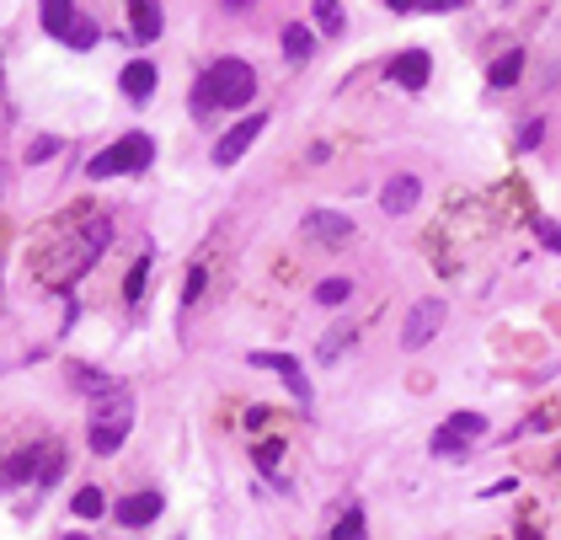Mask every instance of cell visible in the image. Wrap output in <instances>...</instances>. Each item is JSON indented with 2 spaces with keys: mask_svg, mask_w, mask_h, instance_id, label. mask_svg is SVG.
I'll list each match as a JSON object with an SVG mask.
<instances>
[{
  "mask_svg": "<svg viewBox=\"0 0 561 540\" xmlns=\"http://www.w3.org/2000/svg\"><path fill=\"white\" fill-rule=\"evenodd\" d=\"M348 295H353V279H321L316 284V305H326V311L348 305Z\"/></svg>",
  "mask_w": 561,
  "mask_h": 540,
  "instance_id": "22",
  "label": "cell"
},
{
  "mask_svg": "<svg viewBox=\"0 0 561 540\" xmlns=\"http://www.w3.org/2000/svg\"><path fill=\"white\" fill-rule=\"evenodd\" d=\"M150 161H155V140H150V134H123V140H113L107 150H97V156L86 161V177L91 182L129 177V172H145Z\"/></svg>",
  "mask_w": 561,
  "mask_h": 540,
  "instance_id": "4",
  "label": "cell"
},
{
  "mask_svg": "<svg viewBox=\"0 0 561 540\" xmlns=\"http://www.w3.org/2000/svg\"><path fill=\"white\" fill-rule=\"evenodd\" d=\"M481 439H487V418L481 412H449L439 423V434H433V455H465Z\"/></svg>",
  "mask_w": 561,
  "mask_h": 540,
  "instance_id": "5",
  "label": "cell"
},
{
  "mask_svg": "<svg viewBox=\"0 0 561 540\" xmlns=\"http://www.w3.org/2000/svg\"><path fill=\"white\" fill-rule=\"evenodd\" d=\"M556 466H561V460H556Z\"/></svg>",
  "mask_w": 561,
  "mask_h": 540,
  "instance_id": "35",
  "label": "cell"
},
{
  "mask_svg": "<svg viewBox=\"0 0 561 540\" xmlns=\"http://www.w3.org/2000/svg\"><path fill=\"white\" fill-rule=\"evenodd\" d=\"M310 11H316V27H321L326 38H337L342 27H348V11H342V0H316Z\"/></svg>",
  "mask_w": 561,
  "mask_h": 540,
  "instance_id": "19",
  "label": "cell"
},
{
  "mask_svg": "<svg viewBox=\"0 0 561 540\" xmlns=\"http://www.w3.org/2000/svg\"><path fill=\"white\" fill-rule=\"evenodd\" d=\"M59 540H86V535H59Z\"/></svg>",
  "mask_w": 561,
  "mask_h": 540,
  "instance_id": "34",
  "label": "cell"
},
{
  "mask_svg": "<svg viewBox=\"0 0 561 540\" xmlns=\"http://www.w3.org/2000/svg\"><path fill=\"white\" fill-rule=\"evenodd\" d=\"M161 27H166L161 0H129V33L139 43H155V38H161Z\"/></svg>",
  "mask_w": 561,
  "mask_h": 540,
  "instance_id": "11",
  "label": "cell"
},
{
  "mask_svg": "<svg viewBox=\"0 0 561 540\" xmlns=\"http://www.w3.org/2000/svg\"><path fill=\"white\" fill-rule=\"evenodd\" d=\"M113 241V220L107 214H86L81 225L70 230V236H59L49 246V262H43V279H49L54 289H70L81 273L91 268V262L102 257V246Z\"/></svg>",
  "mask_w": 561,
  "mask_h": 540,
  "instance_id": "1",
  "label": "cell"
},
{
  "mask_svg": "<svg viewBox=\"0 0 561 540\" xmlns=\"http://www.w3.org/2000/svg\"><path fill=\"white\" fill-rule=\"evenodd\" d=\"M284 54L294 59V65H305V59L316 54V33H310V27H300V22H289V27H284Z\"/></svg>",
  "mask_w": 561,
  "mask_h": 540,
  "instance_id": "17",
  "label": "cell"
},
{
  "mask_svg": "<svg viewBox=\"0 0 561 540\" xmlns=\"http://www.w3.org/2000/svg\"><path fill=\"white\" fill-rule=\"evenodd\" d=\"M519 75H524V49H508V54L492 65L487 86H492V91H513V86H519Z\"/></svg>",
  "mask_w": 561,
  "mask_h": 540,
  "instance_id": "16",
  "label": "cell"
},
{
  "mask_svg": "<svg viewBox=\"0 0 561 540\" xmlns=\"http://www.w3.org/2000/svg\"><path fill=\"white\" fill-rule=\"evenodd\" d=\"M252 364H257V369H273V375H284V380H289V391L300 396V401H310V385H305L300 359H289V353H252Z\"/></svg>",
  "mask_w": 561,
  "mask_h": 540,
  "instance_id": "12",
  "label": "cell"
},
{
  "mask_svg": "<svg viewBox=\"0 0 561 540\" xmlns=\"http://www.w3.org/2000/svg\"><path fill=\"white\" fill-rule=\"evenodd\" d=\"M145 279H150V257H139L129 268V300L139 305V295H145Z\"/></svg>",
  "mask_w": 561,
  "mask_h": 540,
  "instance_id": "25",
  "label": "cell"
},
{
  "mask_svg": "<svg viewBox=\"0 0 561 540\" xmlns=\"http://www.w3.org/2000/svg\"><path fill=\"white\" fill-rule=\"evenodd\" d=\"M70 514H75V519H102V514H107L102 487H81V492H75V498H70Z\"/></svg>",
  "mask_w": 561,
  "mask_h": 540,
  "instance_id": "20",
  "label": "cell"
},
{
  "mask_svg": "<svg viewBox=\"0 0 561 540\" xmlns=\"http://www.w3.org/2000/svg\"><path fill=\"white\" fill-rule=\"evenodd\" d=\"M257 97V70L246 59H214L193 86V113H214V107H246Z\"/></svg>",
  "mask_w": 561,
  "mask_h": 540,
  "instance_id": "2",
  "label": "cell"
},
{
  "mask_svg": "<svg viewBox=\"0 0 561 540\" xmlns=\"http://www.w3.org/2000/svg\"><path fill=\"white\" fill-rule=\"evenodd\" d=\"M129 428H134V396L123 391V385H113V391H102L97 407H91L86 439H91V450H97V455H113V450H123Z\"/></svg>",
  "mask_w": 561,
  "mask_h": 540,
  "instance_id": "3",
  "label": "cell"
},
{
  "mask_svg": "<svg viewBox=\"0 0 561 540\" xmlns=\"http://www.w3.org/2000/svg\"><path fill=\"white\" fill-rule=\"evenodd\" d=\"M305 236L326 241V246H342V241H353V220H348V214H337V209H310L305 214Z\"/></svg>",
  "mask_w": 561,
  "mask_h": 540,
  "instance_id": "9",
  "label": "cell"
},
{
  "mask_svg": "<svg viewBox=\"0 0 561 540\" xmlns=\"http://www.w3.org/2000/svg\"><path fill=\"white\" fill-rule=\"evenodd\" d=\"M246 6H252V0H225V11H246Z\"/></svg>",
  "mask_w": 561,
  "mask_h": 540,
  "instance_id": "33",
  "label": "cell"
},
{
  "mask_svg": "<svg viewBox=\"0 0 561 540\" xmlns=\"http://www.w3.org/2000/svg\"><path fill=\"white\" fill-rule=\"evenodd\" d=\"M38 460H43V450H17V455L6 460V471H0V487H22L27 476H33Z\"/></svg>",
  "mask_w": 561,
  "mask_h": 540,
  "instance_id": "18",
  "label": "cell"
},
{
  "mask_svg": "<svg viewBox=\"0 0 561 540\" xmlns=\"http://www.w3.org/2000/svg\"><path fill=\"white\" fill-rule=\"evenodd\" d=\"M348 343H353V327H332V332H326V337H321L316 359H321V364H337V359H342V353H348Z\"/></svg>",
  "mask_w": 561,
  "mask_h": 540,
  "instance_id": "21",
  "label": "cell"
},
{
  "mask_svg": "<svg viewBox=\"0 0 561 540\" xmlns=\"http://www.w3.org/2000/svg\"><path fill=\"white\" fill-rule=\"evenodd\" d=\"M123 97H129V102H139V107H145L150 97H155V65H150V59H134V65H123Z\"/></svg>",
  "mask_w": 561,
  "mask_h": 540,
  "instance_id": "14",
  "label": "cell"
},
{
  "mask_svg": "<svg viewBox=\"0 0 561 540\" xmlns=\"http://www.w3.org/2000/svg\"><path fill=\"white\" fill-rule=\"evenodd\" d=\"M38 17H43V33H54L59 43H65V38H70V27L81 22V17H75V0H43Z\"/></svg>",
  "mask_w": 561,
  "mask_h": 540,
  "instance_id": "15",
  "label": "cell"
},
{
  "mask_svg": "<svg viewBox=\"0 0 561 540\" xmlns=\"http://www.w3.org/2000/svg\"><path fill=\"white\" fill-rule=\"evenodd\" d=\"M198 289H204V268H193V279H187V295H182V305H198Z\"/></svg>",
  "mask_w": 561,
  "mask_h": 540,
  "instance_id": "29",
  "label": "cell"
},
{
  "mask_svg": "<svg viewBox=\"0 0 561 540\" xmlns=\"http://www.w3.org/2000/svg\"><path fill=\"white\" fill-rule=\"evenodd\" d=\"M262 129H268V113H252V118H241L236 129H230L225 140L214 145V166H236V161L246 156V150L257 145V134H262Z\"/></svg>",
  "mask_w": 561,
  "mask_h": 540,
  "instance_id": "8",
  "label": "cell"
},
{
  "mask_svg": "<svg viewBox=\"0 0 561 540\" xmlns=\"http://www.w3.org/2000/svg\"><path fill=\"white\" fill-rule=\"evenodd\" d=\"M332 540H364V508H348V514H342V524L332 530Z\"/></svg>",
  "mask_w": 561,
  "mask_h": 540,
  "instance_id": "24",
  "label": "cell"
},
{
  "mask_svg": "<svg viewBox=\"0 0 561 540\" xmlns=\"http://www.w3.org/2000/svg\"><path fill=\"white\" fill-rule=\"evenodd\" d=\"M155 514H161V492H134V498L118 503V524H129V530L155 524Z\"/></svg>",
  "mask_w": 561,
  "mask_h": 540,
  "instance_id": "13",
  "label": "cell"
},
{
  "mask_svg": "<svg viewBox=\"0 0 561 540\" xmlns=\"http://www.w3.org/2000/svg\"><path fill=\"white\" fill-rule=\"evenodd\" d=\"M417 6H423V11H460L465 0H417Z\"/></svg>",
  "mask_w": 561,
  "mask_h": 540,
  "instance_id": "30",
  "label": "cell"
},
{
  "mask_svg": "<svg viewBox=\"0 0 561 540\" xmlns=\"http://www.w3.org/2000/svg\"><path fill=\"white\" fill-rule=\"evenodd\" d=\"M65 43H70V49H97V43H102V27L91 22V17H81V22L70 27V38H65Z\"/></svg>",
  "mask_w": 561,
  "mask_h": 540,
  "instance_id": "23",
  "label": "cell"
},
{
  "mask_svg": "<svg viewBox=\"0 0 561 540\" xmlns=\"http://www.w3.org/2000/svg\"><path fill=\"white\" fill-rule=\"evenodd\" d=\"M428 75H433V59L428 49H401L391 65H385V81L401 86V91H423L428 86Z\"/></svg>",
  "mask_w": 561,
  "mask_h": 540,
  "instance_id": "7",
  "label": "cell"
},
{
  "mask_svg": "<svg viewBox=\"0 0 561 540\" xmlns=\"http://www.w3.org/2000/svg\"><path fill=\"white\" fill-rule=\"evenodd\" d=\"M535 236L551 246V252H561V225H556V220H545V214H540V220H535Z\"/></svg>",
  "mask_w": 561,
  "mask_h": 540,
  "instance_id": "28",
  "label": "cell"
},
{
  "mask_svg": "<svg viewBox=\"0 0 561 540\" xmlns=\"http://www.w3.org/2000/svg\"><path fill=\"white\" fill-rule=\"evenodd\" d=\"M49 156H59V140H49V134H43V140H33V145H27V166H43Z\"/></svg>",
  "mask_w": 561,
  "mask_h": 540,
  "instance_id": "26",
  "label": "cell"
},
{
  "mask_svg": "<svg viewBox=\"0 0 561 540\" xmlns=\"http://www.w3.org/2000/svg\"><path fill=\"white\" fill-rule=\"evenodd\" d=\"M545 140V118H529L524 129H519V150H535Z\"/></svg>",
  "mask_w": 561,
  "mask_h": 540,
  "instance_id": "27",
  "label": "cell"
},
{
  "mask_svg": "<svg viewBox=\"0 0 561 540\" xmlns=\"http://www.w3.org/2000/svg\"><path fill=\"white\" fill-rule=\"evenodd\" d=\"M257 466H262V471L278 466V444H262V450H257Z\"/></svg>",
  "mask_w": 561,
  "mask_h": 540,
  "instance_id": "31",
  "label": "cell"
},
{
  "mask_svg": "<svg viewBox=\"0 0 561 540\" xmlns=\"http://www.w3.org/2000/svg\"><path fill=\"white\" fill-rule=\"evenodd\" d=\"M444 316H449V305L444 300H417L412 311H407V321H401V348L407 353H417V348H428L433 337H439V327H444Z\"/></svg>",
  "mask_w": 561,
  "mask_h": 540,
  "instance_id": "6",
  "label": "cell"
},
{
  "mask_svg": "<svg viewBox=\"0 0 561 540\" xmlns=\"http://www.w3.org/2000/svg\"><path fill=\"white\" fill-rule=\"evenodd\" d=\"M417 198H423V182H417V172H396V177L380 188V209H385V214H412Z\"/></svg>",
  "mask_w": 561,
  "mask_h": 540,
  "instance_id": "10",
  "label": "cell"
},
{
  "mask_svg": "<svg viewBox=\"0 0 561 540\" xmlns=\"http://www.w3.org/2000/svg\"><path fill=\"white\" fill-rule=\"evenodd\" d=\"M385 6H391V11H412L417 0H385Z\"/></svg>",
  "mask_w": 561,
  "mask_h": 540,
  "instance_id": "32",
  "label": "cell"
}]
</instances>
